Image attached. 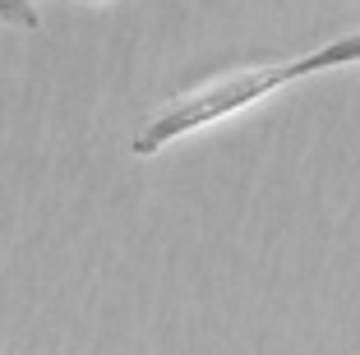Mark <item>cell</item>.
Segmentation results:
<instances>
[{
	"mask_svg": "<svg viewBox=\"0 0 360 355\" xmlns=\"http://www.w3.org/2000/svg\"><path fill=\"white\" fill-rule=\"evenodd\" d=\"M356 60H360V28L347 32V37H333V42L314 46V51H305V56H291V60H282V65L226 70V74H217V79H208V84H199V88H190V93L162 102L158 111L143 120V129L134 134V153L153 157L167 143L194 134V129H208V125H217V120H226V115L245 111V106L264 102L268 93L291 88L296 79L338 70V65H356Z\"/></svg>",
	"mask_w": 360,
	"mask_h": 355,
	"instance_id": "cell-1",
	"label": "cell"
}]
</instances>
